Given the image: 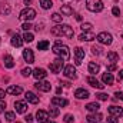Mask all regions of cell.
<instances>
[{"instance_id": "cell-1", "label": "cell", "mask_w": 123, "mask_h": 123, "mask_svg": "<svg viewBox=\"0 0 123 123\" xmlns=\"http://www.w3.org/2000/svg\"><path fill=\"white\" fill-rule=\"evenodd\" d=\"M53 53L56 56H59L60 59H63L64 62L70 59V50H69V47L64 46V44H62L60 40H56V44L53 46Z\"/></svg>"}, {"instance_id": "cell-2", "label": "cell", "mask_w": 123, "mask_h": 123, "mask_svg": "<svg viewBox=\"0 0 123 123\" xmlns=\"http://www.w3.org/2000/svg\"><path fill=\"white\" fill-rule=\"evenodd\" d=\"M86 7L93 13H99L103 10V1L102 0H86Z\"/></svg>"}, {"instance_id": "cell-3", "label": "cell", "mask_w": 123, "mask_h": 123, "mask_svg": "<svg viewBox=\"0 0 123 123\" xmlns=\"http://www.w3.org/2000/svg\"><path fill=\"white\" fill-rule=\"evenodd\" d=\"M34 17H36V12H34L31 7L23 9V10L20 12V16H19V19H20V20H25V22H30Z\"/></svg>"}, {"instance_id": "cell-4", "label": "cell", "mask_w": 123, "mask_h": 123, "mask_svg": "<svg viewBox=\"0 0 123 123\" xmlns=\"http://www.w3.org/2000/svg\"><path fill=\"white\" fill-rule=\"evenodd\" d=\"M96 39H97V42L102 43V44H112V42H113L112 34L107 33V31H102V33H99V34L96 36Z\"/></svg>"}, {"instance_id": "cell-5", "label": "cell", "mask_w": 123, "mask_h": 123, "mask_svg": "<svg viewBox=\"0 0 123 123\" xmlns=\"http://www.w3.org/2000/svg\"><path fill=\"white\" fill-rule=\"evenodd\" d=\"M63 66H64V60L60 59V57H57V59H55V60L50 63V72L52 73H59L62 72V69H63Z\"/></svg>"}, {"instance_id": "cell-6", "label": "cell", "mask_w": 123, "mask_h": 123, "mask_svg": "<svg viewBox=\"0 0 123 123\" xmlns=\"http://www.w3.org/2000/svg\"><path fill=\"white\" fill-rule=\"evenodd\" d=\"M74 63L79 66V64H82V60L85 59V50L82 49V47H76L74 49Z\"/></svg>"}, {"instance_id": "cell-7", "label": "cell", "mask_w": 123, "mask_h": 123, "mask_svg": "<svg viewBox=\"0 0 123 123\" xmlns=\"http://www.w3.org/2000/svg\"><path fill=\"white\" fill-rule=\"evenodd\" d=\"M63 73H64V76L69 77V79H76V67H74L73 64L66 66L64 70H63Z\"/></svg>"}, {"instance_id": "cell-8", "label": "cell", "mask_w": 123, "mask_h": 123, "mask_svg": "<svg viewBox=\"0 0 123 123\" xmlns=\"http://www.w3.org/2000/svg\"><path fill=\"white\" fill-rule=\"evenodd\" d=\"M34 87L37 89V90H40V92H50L52 90V85L49 83V82H37L36 85H34Z\"/></svg>"}, {"instance_id": "cell-9", "label": "cell", "mask_w": 123, "mask_h": 123, "mask_svg": "<svg viewBox=\"0 0 123 123\" xmlns=\"http://www.w3.org/2000/svg\"><path fill=\"white\" fill-rule=\"evenodd\" d=\"M60 30H62V36H66L67 39H72L74 36V31L69 25H60Z\"/></svg>"}, {"instance_id": "cell-10", "label": "cell", "mask_w": 123, "mask_h": 123, "mask_svg": "<svg viewBox=\"0 0 123 123\" xmlns=\"http://www.w3.org/2000/svg\"><path fill=\"white\" fill-rule=\"evenodd\" d=\"M36 117H37V123H47V120H49V113L44 112V110H37Z\"/></svg>"}, {"instance_id": "cell-11", "label": "cell", "mask_w": 123, "mask_h": 123, "mask_svg": "<svg viewBox=\"0 0 123 123\" xmlns=\"http://www.w3.org/2000/svg\"><path fill=\"white\" fill-rule=\"evenodd\" d=\"M31 74H33V77L34 79H37V80H42V79H44L46 76H47V73H46V70L44 69H34L33 72H31Z\"/></svg>"}, {"instance_id": "cell-12", "label": "cell", "mask_w": 123, "mask_h": 123, "mask_svg": "<svg viewBox=\"0 0 123 123\" xmlns=\"http://www.w3.org/2000/svg\"><path fill=\"white\" fill-rule=\"evenodd\" d=\"M93 39H96V36H94L93 31H83V33L79 36V40H80V42H90Z\"/></svg>"}, {"instance_id": "cell-13", "label": "cell", "mask_w": 123, "mask_h": 123, "mask_svg": "<svg viewBox=\"0 0 123 123\" xmlns=\"http://www.w3.org/2000/svg\"><path fill=\"white\" fill-rule=\"evenodd\" d=\"M14 109L17 113H25L27 110V105L25 102H20V100H16L14 102Z\"/></svg>"}, {"instance_id": "cell-14", "label": "cell", "mask_w": 123, "mask_h": 123, "mask_svg": "<svg viewBox=\"0 0 123 123\" xmlns=\"http://www.w3.org/2000/svg\"><path fill=\"white\" fill-rule=\"evenodd\" d=\"M87 83L92 86V87H96V89H103L105 87V85H102L96 77H93V76H89L87 77Z\"/></svg>"}, {"instance_id": "cell-15", "label": "cell", "mask_w": 123, "mask_h": 123, "mask_svg": "<svg viewBox=\"0 0 123 123\" xmlns=\"http://www.w3.org/2000/svg\"><path fill=\"white\" fill-rule=\"evenodd\" d=\"M102 115L100 113H92V115H87L86 116V120H87V123H99L100 120H102Z\"/></svg>"}, {"instance_id": "cell-16", "label": "cell", "mask_w": 123, "mask_h": 123, "mask_svg": "<svg viewBox=\"0 0 123 123\" xmlns=\"http://www.w3.org/2000/svg\"><path fill=\"white\" fill-rule=\"evenodd\" d=\"M23 59L27 62L29 64H31V63L34 62V55H33V52H31L30 49H26V50H23Z\"/></svg>"}, {"instance_id": "cell-17", "label": "cell", "mask_w": 123, "mask_h": 123, "mask_svg": "<svg viewBox=\"0 0 123 123\" xmlns=\"http://www.w3.org/2000/svg\"><path fill=\"white\" fill-rule=\"evenodd\" d=\"M109 113H110L112 116L120 117V116L123 115V109L122 107H119V106H110V107H109Z\"/></svg>"}, {"instance_id": "cell-18", "label": "cell", "mask_w": 123, "mask_h": 123, "mask_svg": "<svg viewBox=\"0 0 123 123\" xmlns=\"http://www.w3.org/2000/svg\"><path fill=\"white\" fill-rule=\"evenodd\" d=\"M10 42H12V44H13L14 47H20V46L23 44V42H25V40H23V37H20V36L16 33V34H13V36H12V40H10Z\"/></svg>"}, {"instance_id": "cell-19", "label": "cell", "mask_w": 123, "mask_h": 123, "mask_svg": "<svg viewBox=\"0 0 123 123\" xmlns=\"http://www.w3.org/2000/svg\"><path fill=\"white\" fill-rule=\"evenodd\" d=\"M25 99L29 102V103H33V105H37L39 103V97L34 94L33 92H26V94H25Z\"/></svg>"}, {"instance_id": "cell-20", "label": "cell", "mask_w": 123, "mask_h": 123, "mask_svg": "<svg viewBox=\"0 0 123 123\" xmlns=\"http://www.w3.org/2000/svg\"><path fill=\"white\" fill-rule=\"evenodd\" d=\"M52 105L53 106H59V107H62V106H67L69 105V102L66 100V99H62V97H53L52 99Z\"/></svg>"}, {"instance_id": "cell-21", "label": "cell", "mask_w": 123, "mask_h": 123, "mask_svg": "<svg viewBox=\"0 0 123 123\" xmlns=\"http://www.w3.org/2000/svg\"><path fill=\"white\" fill-rule=\"evenodd\" d=\"M22 92H23V89H22L20 86H9L7 90H6V93L13 94V96H17V94H20Z\"/></svg>"}, {"instance_id": "cell-22", "label": "cell", "mask_w": 123, "mask_h": 123, "mask_svg": "<svg viewBox=\"0 0 123 123\" xmlns=\"http://www.w3.org/2000/svg\"><path fill=\"white\" fill-rule=\"evenodd\" d=\"M74 96H76V99H87L90 94H89L87 90H85V89H77L74 92Z\"/></svg>"}, {"instance_id": "cell-23", "label": "cell", "mask_w": 123, "mask_h": 123, "mask_svg": "<svg viewBox=\"0 0 123 123\" xmlns=\"http://www.w3.org/2000/svg\"><path fill=\"white\" fill-rule=\"evenodd\" d=\"M102 80H103V83L105 85H113V82H115V79H113V76H112V73H103V76H102Z\"/></svg>"}, {"instance_id": "cell-24", "label": "cell", "mask_w": 123, "mask_h": 123, "mask_svg": "<svg viewBox=\"0 0 123 123\" xmlns=\"http://www.w3.org/2000/svg\"><path fill=\"white\" fill-rule=\"evenodd\" d=\"M87 69H89V73L96 74V73H99V70H100V66H99L97 63H94V62H90V63H89V66H87Z\"/></svg>"}, {"instance_id": "cell-25", "label": "cell", "mask_w": 123, "mask_h": 123, "mask_svg": "<svg viewBox=\"0 0 123 123\" xmlns=\"http://www.w3.org/2000/svg\"><path fill=\"white\" fill-rule=\"evenodd\" d=\"M3 60H4V66H6L7 69H12V67H14V60H13V57H12L10 55H6Z\"/></svg>"}, {"instance_id": "cell-26", "label": "cell", "mask_w": 123, "mask_h": 123, "mask_svg": "<svg viewBox=\"0 0 123 123\" xmlns=\"http://www.w3.org/2000/svg\"><path fill=\"white\" fill-rule=\"evenodd\" d=\"M60 12H62V14H64V16H70V14L73 13V9H72L69 4H63L60 7Z\"/></svg>"}, {"instance_id": "cell-27", "label": "cell", "mask_w": 123, "mask_h": 123, "mask_svg": "<svg viewBox=\"0 0 123 123\" xmlns=\"http://www.w3.org/2000/svg\"><path fill=\"white\" fill-rule=\"evenodd\" d=\"M107 60L112 62V63H116V62H119V55L116 52H109L107 53Z\"/></svg>"}, {"instance_id": "cell-28", "label": "cell", "mask_w": 123, "mask_h": 123, "mask_svg": "<svg viewBox=\"0 0 123 123\" xmlns=\"http://www.w3.org/2000/svg\"><path fill=\"white\" fill-rule=\"evenodd\" d=\"M86 109L89 110V112H92V113H96V112H99V109H100V106H99V103H89L87 106H86Z\"/></svg>"}, {"instance_id": "cell-29", "label": "cell", "mask_w": 123, "mask_h": 123, "mask_svg": "<svg viewBox=\"0 0 123 123\" xmlns=\"http://www.w3.org/2000/svg\"><path fill=\"white\" fill-rule=\"evenodd\" d=\"M40 4H42V7H43L44 10H49V9H52V6H53L52 0H40Z\"/></svg>"}, {"instance_id": "cell-30", "label": "cell", "mask_w": 123, "mask_h": 123, "mask_svg": "<svg viewBox=\"0 0 123 123\" xmlns=\"http://www.w3.org/2000/svg\"><path fill=\"white\" fill-rule=\"evenodd\" d=\"M37 49H39V50H46V49H49V42H47V40L39 42V43H37Z\"/></svg>"}, {"instance_id": "cell-31", "label": "cell", "mask_w": 123, "mask_h": 123, "mask_svg": "<svg viewBox=\"0 0 123 123\" xmlns=\"http://www.w3.org/2000/svg\"><path fill=\"white\" fill-rule=\"evenodd\" d=\"M52 34L53 36H62V30H60V25L59 26H55V27H52Z\"/></svg>"}, {"instance_id": "cell-32", "label": "cell", "mask_w": 123, "mask_h": 123, "mask_svg": "<svg viewBox=\"0 0 123 123\" xmlns=\"http://www.w3.org/2000/svg\"><path fill=\"white\" fill-rule=\"evenodd\" d=\"M0 13H1V14H9V13H10V6H9V4H3V6L0 7Z\"/></svg>"}, {"instance_id": "cell-33", "label": "cell", "mask_w": 123, "mask_h": 123, "mask_svg": "<svg viewBox=\"0 0 123 123\" xmlns=\"http://www.w3.org/2000/svg\"><path fill=\"white\" fill-rule=\"evenodd\" d=\"M4 117H6V120H7V122H13V120L16 119V116H14V113H13V112H6Z\"/></svg>"}, {"instance_id": "cell-34", "label": "cell", "mask_w": 123, "mask_h": 123, "mask_svg": "<svg viewBox=\"0 0 123 123\" xmlns=\"http://www.w3.org/2000/svg\"><path fill=\"white\" fill-rule=\"evenodd\" d=\"M33 39H34V36H33L31 33H29V31H26V33H25V36H23V40H25V42H27V43L33 42Z\"/></svg>"}, {"instance_id": "cell-35", "label": "cell", "mask_w": 123, "mask_h": 123, "mask_svg": "<svg viewBox=\"0 0 123 123\" xmlns=\"http://www.w3.org/2000/svg\"><path fill=\"white\" fill-rule=\"evenodd\" d=\"M62 19H63V16H60L59 13H53L52 14V20L56 22V23H62Z\"/></svg>"}, {"instance_id": "cell-36", "label": "cell", "mask_w": 123, "mask_h": 123, "mask_svg": "<svg viewBox=\"0 0 123 123\" xmlns=\"http://www.w3.org/2000/svg\"><path fill=\"white\" fill-rule=\"evenodd\" d=\"M92 52H93V55H96V56H100V55L103 53L100 46H93V47H92Z\"/></svg>"}, {"instance_id": "cell-37", "label": "cell", "mask_w": 123, "mask_h": 123, "mask_svg": "<svg viewBox=\"0 0 123 123\" xmlns=\"http://www.w3.org/2000/svg\"><path fill=\"white\" fill-rule=\"evenodd\" d=\"M49 115H50L52 117H56V116H59V109H57V107H50V110H49Z\"/></svg>"}, {"instance_id": "cell-38", "label": "cell", "mask_w": 123, "mask_h": 123, "mask_svg": "<svg viewBox=\"0 0 123 123\" xmlns=\"http://www.w3.org/2000/svg\"><path fill=\"white\" fill-rule=\"evenodd\" d=\"M80 29H82V31H90L92 30V25L90 23H83L80 26Z\"/></svg>"}, {"instance_id": "cell-39", "label": "cell", "mask_w": 123, "mask_h": 123, "mask_svg": "<svg viewBox=\"0 0 123 123\" xmlns=\"http://www.w3.org/2000/svg\"><path fill=\"white\" fill-rule=\"evenodd\" d=\"M22 74H23L25 77H29V76L31 74V70L29 69V67H25V69L22 70Z\"/></svg>"}, {"instance_id": "cell-40", "label": "cell", "mask_w": 123, "mask_h": 123, "mask_svg": "<svg viewBox=\"0 0 123 123\" xmlns=\"http://www.w3.org/2000/svg\"><path fill=\"white\" fill-rule=\"evenodd\" d=\"M96 97H97L99 100H107V97H109V96H107L106 93H97V94H96Z\"/></svg>"}, {"instance_id": "cell-41", "label": "cell", "mask_w": 123, "mask_h": 123, "mask_svg": "<svg viewBox=\"0 0 123 123\" xmlns=\"http://www.w3.org/2000/svg\"><path fill=\"white\" fill-rule=\"evenodd\" d=\"M31 27H33V26H31L29 22H26V23H23V25H22V29H23L25 31H29V30L31 29Z\"/></svg>"}, {"instance_id": "cell-42", "label": "cell", "mask_w": 123, "mask_h": 123, "mask_svg": "<svg viewBox=\"0 0 123 123\" xmlns=\"http://www.w3.org/2000/svg\"><path fill=\"white\" fill-rule=\"evenodd\" d=\"M107 123H119V117H116V116H109V119H107Z\"/></svg>"}, {"instance_id": "cell-43", "label": "cell", "mask_w": 123, "mask_h": 123, "mask_svg": "<svg viewBox=\"0 0 123 123\" xmlns=\"http://www.w3.org/2000/svg\"><path fill=\"white\" fill-rule=\"evenodd\" d=\"M73 119H74V117H73L72 115H66L63 120H64V122H66V123H72V122H73Z\"/></svg>"}, {"instance_id": "cell-44", "label": "cell", "mask_w": 123, "mask_h": 123, "mask_svg": "<svg viewBox=\"0 0 123 123\" xmlns=\"http://www.w3.org/2000/svg\"><path fill=\"white\" fill-rule=\"evenodd\" d=\"M112 13H113V16H119V14H120V9L115 6V7L112 9Z\"/></svg>"}, {"instance_id": "cell-45", "label": "cell", "mask_w": 123, "mask_h": 123, "mask_svg": "<svg viewBox=\"0 0 123 123\" xmlns=\"http://www.w3.org/2000/svg\"><path fill=\"white\" fill-rule=\"evenodd\" d=\"M115 96H116V99L123 100V92H116V93H115Z\"/></svg>"}, {"instance_id": "cell-46", "label": "cell", "mask_w": 123, "mask_h": 123, "mask_svg": "<svg viewBox=\"0 0 123 123\" xmlns=\"http://www.w3.org/2000/svg\"><path fill=\"white\" fill-rule=\"evenodd\" d=\"M4 109H6V103L4 102H0V113H3Z\"/></svg>"}, {"instance_id": "cell-47", "label": "cell", "mask_w": 123, "mask_h": 123, "mask_svg": "<svg viewBox=\"0 0 123 123\" xmlns=\"http://www.w3.org/2000/svg\"><path fill=\"white\" fill-rule=\"evenodd\" d=\"M107 70H109V72H113V70H116V64H115V63H112V64L107 67Z\"/></svg>"}, {"instance_id": "cell-48", "label": "cell", "mask_w": 123, "mask_h": 123, "mask_svg": "<svg viewBox=\"0 0 123 123\" xmlns=\"http://www.w3.org/2000/svg\"><path fill=\"white\" fill-rule=\"evenodd\" d=\"M26 122L27 123H33V116H31V115H27V116H26Z\"/></svg>"}, {"instance_id": "cell-49", "label": "cell", "mask_w": 123, "mask_h": 123, "mask_svg": "<svg viewBox=\"0 0 123 123\" xmlns=\"http://www.w3.org/2000/svg\"><path fill=\"white\" fill-rule=\"evenodd\" d=\"M117 79H119V80H123V70H120V72H119V76H117Z\"/></svg>"}, {"instance_id": "cell-50", "label": "cell", "mask_w": 123, "mask_h": 123, "mask_svg": "<svg viewBox=\"0 0 123 123\" xmlns=\"http://www.w3.org/2000/svg\"><path fill=\"white\" fill-rule=\"evenodd\" d=\"M4 94H6V92H4L3 89H0V99H3V97H4Z\"/></svg>"}, {"instance_id": "cell-51", "label": "cell", "mask_w": 123, "mask_h": 123, "mask_svg": "<svg viewBox=\"0 0 123 123\" xmlns=\"http://www.w3.org/2000/svg\"><path fill=\"white\" fill-rule=\"evenodd\" d=\"M62 85H63V86H66V87H70V83H69V82H63Z\"/></svg>"}, {"instance_id": "cell-52", "label": "cell", "mask_w": 123, "mask_h": 123, "mask_svg": "<svg viewBox=\"0 0 123 123\" xmlns=\"http://www.w3.org/2000/svg\"><path fill=\"white\" fill-rule=\"evenodd\" d=\"M76 20H79V22H80V20H82V16H80V14H76Z\"/></svg>"}, {"instance_id": "cell-53", "label": "cell", "mask_w": 123, "mask_h": 123, "mask_svg": "<svg viewBox=\"0 0 123 123\" xmlns=\"http://www.w3.org/2000/svg\"><path fill=\"white\" fill-rule=\"evenodd\" d=\"M56 93H57V94H60V93H62V87H59V89L56 90Z\"/></svg>"}, {"instance_id": "cell-54", "label": "cell", "mask_w": 123, "mask_h": 123, "mask_svg": "<svg viewBox=\"0 0 123 123\" xmlns=\"http://www.w3.org/2000/svg\"><path fill=\"white\" fill-rule=\"evenodd\" d=\"M31 3V0H25V4H30Z\"/></svg>"}, {"instance_id": "cell-55", "label": "cell", "mask_w": 123, "mask_h": 123, "mask_svg": "<svg viewBox=\"0 0 123 123\" xmlns=\"http://www.w3.org/2000/svg\"><path fill=\"white\" fill-rule=\"evenodd\" d=\"M47 123H55V122H49V120H47Z\"/></svg>"}, {"instance_id": "cell-56", "label": "cell", "mask_w": 123, "mask_h": 123, "mask_svg": "<svg viewBox=\"0 0 123 123\" xmlns=\"http://www.w3.org/2000/svg\"><path fill=\"white\" fill-rule=\"evenodd\" d=\"M16 123H19V122H16Z\"/></svg>"}, {"instance_id": "cell-57", "label": "cell", "mask_w": 123, "mask_h": 123, "mask_svg": "<svg viewBox=\"0 0 123 123\" xmlns=\"http://www.w3.org/2000/svg\"><path fill=\"white\" fill-rule=\"evenodd\" d=\"M122 37H123V34H122Z\"/></svg>"}]
</instances>
